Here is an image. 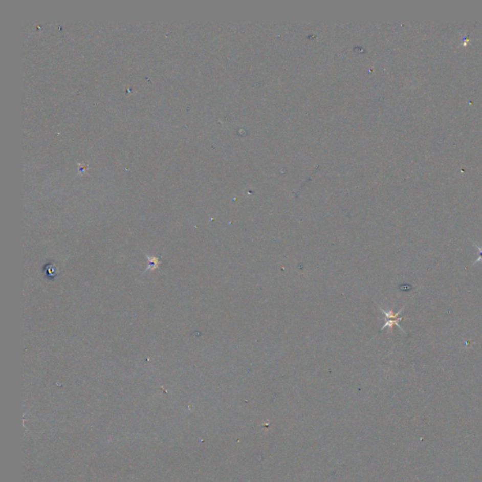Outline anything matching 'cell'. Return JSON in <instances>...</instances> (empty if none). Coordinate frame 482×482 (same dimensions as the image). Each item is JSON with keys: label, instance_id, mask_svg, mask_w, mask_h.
<instances>
[{"label": "cell", "instance_id": "1", "mask_svg": "<svg viewBox=\"0 0 482 482\" xmlns=\"http://www.w3.org/2000/svg\"><path fill=\"white\" fill-rule=\"evenodd\" d=\"M379 308H380V310L382 312V314H383V315L385 316V318H386V322H385L384 325L382 326V330L386 329V328H389L390 331H393V327H394V326H397V327L400 329V331L401 332V333H403L404 335L407 334L405 331L400 327V321H401V320H404V319H405L404 318H400L401 312L403 311V310H404V308H405L404 306H403V307H402V308H401L400 311L398 312V313H394V312L392 311V310H390V311H385L383 308L380 307V306H379Z\"/></svg>", "mask_w": 482, "mask_h": 482}, {"label": "cell", "instance_id": "2", "mask_svg": "<svg viewBox=\"0 0 482 482\" xmlns=\"http://www.w3.org/2000/svg\"><path fill=\"white\" fill-rule=\"evenodd\" d=\"M473 246H474V247L476 248V249H477V251H478V253H480V256H479L478 258L476 259V261H474V262H473V264H472V266H474V265L477 264V263H482V246H478L477 244H476V243H474V242H473Z\"/></svg>", "mask_w": 482, "mask_h": 482}]
</instances>
